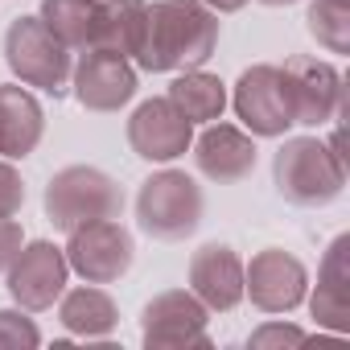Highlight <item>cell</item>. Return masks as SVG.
I'll return each instance as SVG.
<instances>
[{
  "mask_svg": "<svg viewBox=\"0 0 350 350\" xmlns=\"http://www.w3.org/2000/svg\"><path fill=\"white\" fill-rule=\"evenodd\" d=\"M66 276H70L66 252L54 247L50 239H33V243H21L17 260L9 264V293L21 309L42 313L66 293Z\"/></svg>",
  "mask_w": 350,
  "mask_h": 350,
  "instance_id": "8",
  "label": "cell"
},
{
  "mask_svg": "<svg viewBox=\"0 0 350 350\" xmlns=\"http://www.w3.org/2000/svg\"><path fill=\"white\" fill-rule=\"evenodd\" d=\"M194 144V161H198V169L206 173L211 182H243L247 173L256 169V144H252V136L247 132H239V128H231V124H206V132L198 136V140H190Z\"/></svg>",
  "mask_w": 350,
  "mask_h": 350,
  "instance_id": "15",
  "label": "cell"
},
{
  "mask_svg": "<svg viewBox=\"0 0 350 350\" xmlns=\"http://www.w3.org/2000/svg\"><path fill=\"white\" fill-rule=\"evenodd\" d=\"M305 25L317 46H325L329 54H346L350 50V0H313L305 13Z\"/></svg>",
  "mask_w": 350,
  "mask_h": 350,
  "instance_id": "22",
  "label": "cell"
},
{
  "mask_svg": "<svg viewBox=\"0 0 350 350\" xmlns=\"http://www.w3.org/2000/svg\"><path fill=\"white\" fill-rule=\"evenodd\" d=\"M260 5H268V9H288V5H297V0H260Z\"/></svg>",
  "mask_w": 350,
  "mask_h": 350,
  "instance_id": "28",
  "label": "cell"
},
{
  "mask_svg": "<svg viewBox=\"0 0 350 350\" xmlns=\"http://www.w3.org/2000/svg\"><path fill=\"white\" fill-rule=\"evenodd\" d=\"M62 252H66L70 272H79L87 284H111V280H120V276L132 268V260H136L132 231H128L120 219H95V223L75 227Z\"/></svg>",
  "mask_w": 350,
  "mask_h": 350,
  "instance_id": "6",
  "label": "cell"
},
{
  "mask_svg": "<svg viewBox=\"0 0 350 350\" xmlns=\"http://www.w3.org/2000/svg\"><path fill=\"white\" fill-rule=\"evenodd\" d=\"M219 46V17L202 0H157L136 62L144 70H198Z\"/></svg>",
  "mask_w": 350,
  "mask_h": 350,
  "instance_id": "1",
  "label": "cell"
},
{
  "mask_svg": "<svg viewBox=\"0 0 350 350\" xmlns=\"http://www.w3.org/2000/svg\"><path fill=\"white\" fill-rule=\"evenodd\" d=\"M272 178L293 206H329L346 186V161L317 136H293L272 161Z\"/></svg>",
  "mask_w": 350,
  "mask_h": 350,
  "instance_id": "2",
  "label": "cell"
},
{
  "mask_svg": "<svg viewBox=\"0 0 350 350\" xmlns=\"http://www.w3.org/2000/svg\"><path fill=\"white\" fill-rule=\"evenodd\" d=\"M190 140H194V124L169 103V95L140 103L128 120V144L140 161H157V165L178 161L190 148Z\"/></svg>",
  "mask_w": 350,
  "mask_h": 350,
  "instance_id": "12",
  "label": "cell"
},
{
  "mask_svg": "<svg viewBox=\"0 0 350 350\" xmlns=\"http://www.w3.org/2000/svg\"><path fill=\"white\" fill-rule=\"evenodd\" d=\"M317 325L346 334L350 329V235H338L317 268V293L309 301Z\"/></svg>",
  "mask_w": 350,
  "mask_h": 350,
  "instance_id": "16",
  "label": "cell"
},
{
  "mask_svg": "<svg viewBox=\"0 0 350 350\" xmlns=\"http://www.w3.org/2000/svg\"><path fill=\"white\" fill-rule=\"evenodd\" d=\"M202 190L190 173L182 169H161L140 186L136 194V219H140V231L161 239V243H178L186 235L198 231L202 223Z\"/></svg>",
  "mask_w": 350,
  "mask_h": 350,
  "instance_id": "4",
  "label": "cell"
},
{
  "mask_svg": "<svg viewBox=\"0 0 350 350\" xmlns=\"http://www.w3.org/2000/svg\"><path fill=\"white\" fill-rule=\"evenodd\" d=\"M70 87L87 111H120L136 95V70L128 66V58L91 46L70 70Z\"/></svg>",
  "mask_w": 350,
  "mask_h": 350,
  "instance_id": "13",
  "label": "cell"
},
{
  "mask_svg": "<svg viewBox=\"0 0 350 350\" xmlns=\"http://www.w3.org/2000/svg\"><path fill=\"white\" fill-rule=\"evenodd\" d=\"M284 87L293 103V124L321 128L334 116H342V75L321 62V58H288L284 66Z\"/></svg>",
  "mask_w": 350,
  "mask_h": 350,
  "instance_id": "11",
  "label": "cell"
},
{
  "mask_svg": "<svg viewBox=\"0 0 350 350\" xmlns=\"http://www.w3.org/2000/svg\"><path fill=\"white\" fill-rule=\"evenodd\" d=\"M120 211H124V190L95 165H66L46 186V219L66 235L95 219H120Z\"/></svg>",
  "mask_w": 350,
  "mask_h": 350,
  "instance_id": "3",
  "label": "cell"
},
{
  "mask_svg": "<svg viewBox=\"0 0 350 350\" xmlns=\"http://www.w3.org/2000/svg\"><path fill=\"white\" fill-rule=\"evenodd\" d=\"M190 293L211 313H231L243 301V264L227 243H202L190 256Z\"/></svg>",
  "mask_w": 350,
  "mask_h": 350,
  "instance_id": "14",
  "label": "cell"
},
{
  "mask_svg": "<svg viewBox=\"0 0 350 350\" xmlns=\"http://www.w3.org/2000/svg\"><path fill=\"white\" fill-rule=\"evenodd\" d=\"M247 346H256V350H264V346H305V329H297L288 321H268L247 338Z\"/></svg>",
  "mask_w": 350,
  "mask_h": 350,
  "instance_id": "25",
  "label": "cell"
},
{
  "mask_svg": "<svg viewBox=\"0 0 350 350\" xmlns=\"http://www.w3.org/2000/svg\"><path fill=\"white\" fill-rule=\"evenodd\" d=\"M5 62L25 87L50 91L54 99L70 91V50L42 25V17H17L5 29Z\"/></svg>",
  "mask_w": 350,
  "mask_h": 350,
  "instance_id": "5",
  "label": "cell"
},
{
  "mask_svg": "<svg viewBox=\"0 0 350 350\" xmlns=\"http://www.w3.org/2000/svg\"><path fill=\"white\" fill-rule=\"evenodd\" d=\"M305 264L284 247H264L243 268V297H252V305L264 313H293L305 301Z\"/></svg>",
  "mask_w": 350,
  "mask_h": 350,
  "instance_id": "10",
  "label": "cell"
},
{
  "mask_svg": "<svg viewBox=\"0 0 350 350\" xmlns=\"http://www.w3.org/2000/svg\"><path fill=\"white\" fill-rule=\"evenodd\" d=\"M202 5H206L211 13H239L247 0H202Z\"/></svg>",
  "mask_w": 350,
  "mask_h": 350,
  "instance_id": "27",
  "label": "cell"
},
{
  "mask_svg": "<svg viewBox=\"0 0 350 350\" xmlns=\"http://www.w3.org/2000/svg\"><path fill=\"white\" fill-rule=\"evenodd\" d=\"M58 317H62V325H66L70 334H79V338H103V334L116 329L120 309H116V301H111L103 288L83 284V288H70V293L58 297Z\"/></svg>",
  "mask_w": 350,
  "mask_h": 350,
  "instance_id": "18",
  "label": "cell"
},
{
  "mask_svg": "<svg viewBox=\"0 0 350 350\" xmlns=\"http://www.w3.org/2000/svg\"><path fill=\"white\" fill-rule=\"evenodd\" d=\"M235 111L252 136H284L293 128V103L280 66H252L235 83Z\"/></svg>",
  "mask_w": 350,
  "mask_h": 350,
  "instance_id": "9",
  "label": "cell"
},
{
  "mask_svg": "<svg viewBox=\"0 0 350 350\" xmlns=\"http://www.w3.org/2000/svg\"><path fill=\"white\" fill-rule=\"evenodd\" d=\"M103 0H42V25L66 50H91L99 38Z\"/></svg>",
  "mask_w": 350,
  "mask_h": 350,
  "instance_id": "20",
  "label": "cell"
},
{
  "mask_svg": "<svg viewBox=\"0 0 350 350\" xmlns=\"http://www.w3.org/2000/svg\"><path fill=\"white\" fill-rule=\"evenodd\" d=\"M169 103L190 124H215L227 107V87H223V79H215L206 70H182L169 83Z\"/></svg>",
  "mask_w": 350,
  "mask_h": 350,
  "instance_id": "21",
  "label": "cell"
},
{
  "mask_svg": "<svg viewBox=\"0 0 350 350\" xmlns=\"http://www.w3.org/2000/svg\"><path fill=\"white\" fill-rule=\"evenodd\" d=\"M38 342H42V334H38V325L25 313L0 309V350H29Z\"/></svg>",
  "mask_w": 350,
  "mask_h": 350,
  "instance_id": "23",
  "label": "cell"
},
{
  "mask_svg": "<svg viewBox=\"0 0 350 350\" xmlns=\"http://www.w3.org/2000/svg\"><path fill=\"white\" fill-rule=\"evenodd\" d=\"M21 206H25V182H21V173L0 161V219L21 215Z\"/></svg>",
  "mask_w": 350,
  "mask_h": 350,
  "instance_id": "24",
  "label": "cell"
},
{
  "mask_svg": "<svg viewBox=\"0 0 350 350\" xmlns=\"http://www.w3.org/2000/svg\"><path fill=\"white\" fill-rule=\"evenodd\" d=\"M46 116L42 103L21 83H0V157H29L42 140Z\"/></svg>",
  "mask_w": 350,
  "mask_h": 350,
  "instance_id": "17",
  "label": "cell"
},
{
  "mask_svg": "<svg viewBox=\"0 0 350 350\" xmlns=\"http://www.w3.org/2000/svg\"><path fill=\"white\" fill-rule=\"evenodd\" d=\"M148 25V5L144 0H103L99 9V50H111L120 58H136Z\"/></svg>",
  "mask_w": 350,
  "mask_h": 350,
  "instance_id": "19",
  "label": "cell"
},
{
  "mask_svg": "<svg viewBox=\"0 0 350 350\" xmlns=\"http://www.w3.org/2000/svg\"><path fill=\"white\" fill-rule=\"evenodd\" d=\"M21 243H25V235H21V227H17L13 219H0V272H9V264L17 260V252H21Z\"/></svg>",
  "mask_w": 350,
  "mask_h": 350,
  "instance_id": "26",
  "label": "cell"
},
{
  "mask_svg": "<svg viewBox=\"0 0 350 350\" xmlns=\"http://www.w3.org/2000/svg\"><path fill=\"white\" fill-rule=\"evenodd\" d=\"M211 309L190 293V288H169L152 297L140 313V338L148 350H182V346H211L206 334Z\"/></svg>",
  "mask_w": 350,
  "mask_h": 350,
  "instance_id": "7",
  "label": "cell"
}]
</instances>
